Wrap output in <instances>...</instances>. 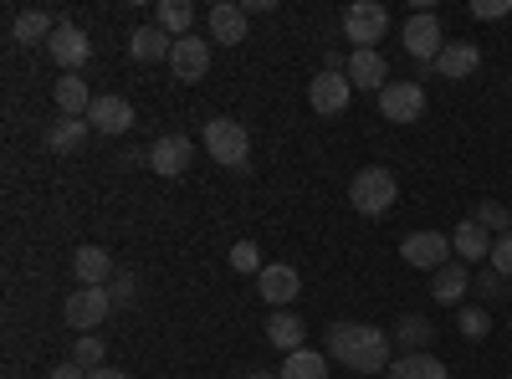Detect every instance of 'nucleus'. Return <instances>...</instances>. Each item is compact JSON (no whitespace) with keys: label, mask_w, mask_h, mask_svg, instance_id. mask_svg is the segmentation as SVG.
Returning a JSON list of instances; mask_svg holds the SVG:
<instances>
[{"label":"nucleus","mask_w":512,"mask_h":379,"mask_svg":"<svg viewBox=\"0 0 512 379\" xmlns=\"http://www.w3.org/2000/svg\"><path fill=\"white\" fill-rule=\"evenodd\" d=\"M349 98H354L349 72H318V77L308 82V103H313L318 113H344Z\"/></svg>","instance_id":"ddd939ff"},{"label":"nucleus","mask_w":512,"mask_h":379,"mask_svg":"<svg viewBox=\"0 0 512 379\" xmlns=\"http://www.w3.org/2000/svg\"><path fill=\"white\" fill-rule=\"evenodd\" d=\"M108 313H113L108 287H72V298H67V323L72 328H98Z\"/></svg>","instance_id":"1a4fd4ad"},{"label":"nucleus","mask_w":512,"mask_h":379,"mask_svg":"<svg viewBox=\"0 0 512 379\" xmlns=\"http://www.w3.org/2000/svg\"><path fill=\"white\" fill-rule=\"evenodd\" d=\"M246 379H277V374H267V369H256V374H246Z\"/></svg>","instance_id":"a19ab883"},{"label":"nucleus","mask_w":512,"mask_h":379,"mask_svg":"<svg viewBox=\"0 0 512 379\" xmlns=\"http://www.w3.org/2000/svg\"><path fill=\"white\" fill-rule=\"evenodd\" d=\"M88 134H93L88 118H57L52 129H47V149L52 154H77L82 144H88Z\"/></svg>","instance_id":"5701e85b"},{"label":"nucleus","mask_w":512,"mask_h":379,"mask_svg":"<svg viewBox=\"0 0 512 379\" xmlns=\"http://www.w3.org/2000/svg\"><path fill=\"white\" fill-rule=\"evenodd\" d=\"M139 298V277L134 272H118L113 277V303H134Z\"/></svg>","instance_id":"e433bc0d"},{"label":"nucleus","mask_w":512,"mask_h":379,"mask_svg":"<svg viewBox=\"0 0 512 379\" xmlns=\"http://www.w3.org/2000/svg\"><path fill=\"white\" fill-rule=\"evenodd\" d=\"M205 154L226 164V170L246 175V159H251V134H246V123L236 118H210L205 123Z\"/></svg>","instance_id":"f03ea898"},{"label":"nucleus","mask_w":512,"mask_h":379,"mask_svg":"<svg viewBox=\"0 0 512 379\" xmlns=\"http://www.w3.org/2000/svg\"><path fill=\"white\" fill-rule=\"evenodd\" d=\"M472 221H477L487 236H492V231H497V236H507V231H512V210H507V205H497V200H482V205L472 210Z\"/></svg>","instance_id":"c756f323"},{"label":"nucleus","mask_w":512,"mask_h":379,"mask_svg":"<svg viewBox=\"0 0 512 379\" xmlns=\"http://www.w3.org/2000/svg\"><path fill=\"white\" fill-rule=\"evenodd\" d=\"M405 52H410L415 62H436V57L446 52L441 16H431V11H415V16L405 21Z\"/></svg>","instance_id":"423d86ee"},{"label":"nucleus","mask_w":512,"mask_h":379,"mask_svg":"<svg viewBox=\"0 0 512 379\" xmlns=\"http://www.w3.org/2000/svg\"><path fill=\"white\" fill-rule=\"evenodd\" d=\"M190 159H195V149H190V139H185V134H164V139H154V144H149V170H154V175H164V180L185 175V170H190Z\"/></svg>","instance_id":"9b49d317"},{"label":"nucleus","mask_w":512,"mask_h":379,"mask_svg":"<svg viewBox=\"0 0 512 379\" xmlns=\"http://www.w3.org/2000/svg\"><path fill=\"white\" fill-rule=\"evenodd\" d=\"M47 57H52L62 72H77L82 62L93 57V41H88V31H82V26L57 21V31H52V41H47Z\"/></svg>","instance_id":"0eeeda50"},{"label":"nucleus","mask_w":512,"mask_h":379,"mask_svg":"<svg viewBox=\"0 0 512 379\" xmlns=\"http://www.w3.org/2000/svg\"><path fill=\"white\" fill-rule=\"evenodd\" d=\"M210 41L241 47L246 41V6H236V0H216V6H210Z\"/></svg>","instance_id":"dca6fc26"},{"label":"nucleus","mask_w":512,"mask_h":379,"mask_svg":"<svg viewBox=\"0 0 512 379\" xmlns=\"http://www.w3.org/2000/svg\"><path fill=\"white\" fill-rule=\"evenodd\" d=\"M395 200H400V180L384 170V164H369V170H359L354 185H349V205L359 216H384Z\"/></svg>","instance_id":"7ed1b4c3"},{"label":"nucleus","mask_w":512,"mask_h":379,"mask_svg":"<svg viewBox=\"0 0 512 379\" xmlns=\"http://www.w3.org/2000/svg\"><path fill=\"white\" fill-rule=\"evenodd\" d=\"M384 379H451V369L436 354H400V364H390Z\"/></svg>","instance_id":"b1692460"},{"label":"nucleus","mask_w":512,"mask_h":379,"mask_svg":"<svg viewBox=\"0 0 512 379\" xmlns=\"http://www.w3.org/2000/svg\"><path fill=\"white\" fill-rule=\"evenodd\" d=\"M47 379H88V369H82V364H72V359H67V364H57V369H52Z\"/></svg>","instance_id":"4c0bfd02"},{"label":"nucleus","mask_w":512,"mask_h":379,"mask_svg":"<svg viewBox=\"0 0 512 379\" xmlns=\"http://www.w3.org/2000/svg\"><path fill=\"white\" fill-rule=\"evenodd\" d=\"M169 52H175V36H169L164 26H139L134 36H128V57L134 62H169Z\"/></svg>","instance_id":"a211bd4d"},{"label":"nucleus","mask_w":512,"mask_h":379,"mask_svg":"<svg viewBox=\"0 0 512 379\" xmlns=\"http://www.w3.org/2000/svg\"><path fill=\"white\" fill-rule=\"evenodd\" d=\"M88 123H93V134H108V139H118V134H128L134 129V103L128 98H118V93H98L93 98V108H88Z\"/></svg>","instance_id":"6e6552de"},{"label":"nucleus","mask_w":512,"mask_h":379,"mask_svg":"<svg viewBox=\"0 0 512 379\" xmlns=\"http://www.w3.org/2000/svg\"><path fill=\"white\" fill-rule=\"evenodd\" d=\"M384 31H390V11L379 0H354L344 11V36L354 41V52H374V41H384Z\"/></svg>","instance_id":"20e7f679"},{"label":"nucleus","mask_w":512,"mask_h":379,"mask_svg":"<svg viewBox=\"0 0 512 379\" xmlns=\"http://www.w3.org/2000/svg\"><path fill=\"white\" fill-rule=\"evenodd\" d=\"M256 292H262L272 308H287L297 292H303V277H297V267H287V262H272V267H262V277H256Z\"/></svg>","instance_id":"4468645a"},{"label":"nucleus","mask_w":512,"mask_h":379,"mask_svg":"<svg viewBox=\"0 0 512 379\" xmlns=\"http://www.w3.org/2000/svg\"><path fill=\"white\" fill-rule=\"evenodd\" d=\"M277 379H328V359L318 349H297V354L282 359Z\"/></svg>","instance_id":"bb28decb"},{"label":"nucleus","mask_w":512,"mask_h":379,"mask_svg":"<svg viewBox=\"0 0 512 379\" xmlns=\"http://www.w3.org/2000/svg\"><path fill=\"white\" fill-rule=\"evenodd\" d=\"M52 31H57V16H47V11H21L11 21V36L21 41V47H31V41H52Z\"/></svg>","instance_id":"cd10ccee"},{"label":"nucleus","mask_w":512,"mask_h":379,"mask_svg":"<svg viewBox=\"0 0 512 379\" xmlns=\"http://www.w3.org/2000/svg\"><path fill=\"white\" fill-rule=\"evenodd\" d=\"M507 379H512V374H507Z\"/></svg>","instance_id":"79ce46f5"},{"label":"nucleus","mask_w":512,"mask_h":379,"mask_svg":"<svg viewBox=\"0 0 512 379\" xmlns=\"http://www.w3.org/2000/svg\"><path fill=\"white\" fill-rule=\"evenodd\" d=\"M231 267H236V272H251V277H262L267 262H262V251H256L251 241H236V246H231Z\"/></svg>","instance_id":"2f4dec72"},{"label":"nucleus","mask_w":512,"mask_h":379,"mask_svg":"<svg viewBox=\"0 0 512 379\" xmlns=\"http://www.w3.org/2000/svg\"><path fill=\"white\" fill-rule=\"evenodd\" d=\"M328 354L354 374H390V333L374 323H333Z\"/></svg>","instance_id":"f257e3e1"},{"label":"nucleus","mask_w":512,"mask_h":379,"mask_svg":"<svg viewBox=\"0 0 512 379\" xmlns=\"http://www.w3.org/2000/svg\"><path fill=\"white\" fill-rule=\"evenodd\" d=\"M477 292H482V298H507V277H502L497 267H487V272L477 277Z\"/></svg>","instance_id":"f704fd0d"},{"label":"nucleus","mask_w":512,"mask_h":379,"mask_svg":"<svg viewBox=\"0 0 512 379\" xmlns=\"http://www.w3.org/2000/svg\"><path fill=\"white\" fill-rule=\"evenodd\" d=\"M395 339H400V349L425 354V349H431V339H436V323L425 318V313H405V318L395 323Z\"/></svg>","instance_id":"393cba45"},{"label":"nucleus","mask_w":512,"mask_h":379,"mask_svg":"<svg viewBox=\"0 0 512 379\" xmlns=\"http://www.w3.org/2000/svg\"><path fill=\"white\" fill-rule=\"evenodd\" d=\"M72 364H82V369H103V364H108L103 339H93V333H82V339L72 344Z\"/></svg>","instance_id":"7c9ffc66"},{"label":"nucleus","mask_w":512,"mask_h":379,"mask_svg":"<svg viewBox=\"0 0 512 379\" xmlns=\"http://www.w3.org/2000/svg\"><path fill=\"white\" fill-rule=\"evenodd\" d=\"M477 67H482V52L472 47V41H446V52L436 57V72H441V77H451V82L472 77Z\"/></svg>","instance_id":"6ab92c4d"},{"label":"nucleus","mask_w":512,"mask_h":379,"mask_svg":"<svg viewBox=\"0 0 512 379\" xmlns=\"http://www.w3.org/2000/svg\"><path fill=\"white\" fill-rule=\"evenodd\" d=\"M451 251L461 262H487L492 257V236L477 226V221H461L456 231H451Z\"/></svg>","instance_id":"aec40b11"},{"label":"nucleus","mask_w":512,"mask_h":379,"mask_svg":"<svg viewBox=\"0 0 512 379\" xmlns=\"http://www.w3.org/2000/svg\"><path fill=\"white\" fill-rule=\"evenodd\" d=\"M487 267H497V272H502V277L512 282V231L492 241V257H487Z\"/></svg>","instance_id":"72a5a7b5"},{"label":"nucleus","mask_w":512,"mask_h":379,"mask_svg":"<svg viewBox=\"0 0 512 379\" xmlns=\"http://www.w3.org/2000/svg\"><path fill=\"white\" fill-rule=\"evenodd\" d=\"M72 277L82 282V287H108L118 272H113V257L103 246H77L72 251Z\"/></svg>","instance_id":"2eb2a0df"},{"label":"nucleus","mask_w":512,"mask_h":379,"mask_svg":"<svg viewBox=\"0 0 512 379\" xmlns=\"http://www.w3.org/2000/svg\"><path fill=\"white\" fill-rule=\"evenodd\" d=\"M303 339H308V323L297 318L292 308H272V318H267V344L282 349V354H297V349H308Z\"/></svg>","instance_id":"f3484780"},{"label":"nucleus","mask_w":512,"mask_h":379,"mask_svg":"<svg viewBox=\"0 0 512 379\" xmlns=\"http://www.w3.org/2000/svg\"><path fill=\"white\" fill-rule=\"evenodd\" d=\"M88 379H128V374L113 369V364H103V369H88Z\"/></svg>","instance_id":"58836bf2"},{"label":"nucleus","mask_w":512,"mask_h":379,"mask_svg":"<svg viewBox=\"0 0 512 379\" xmlns=\"http://www.w3.org/2000/svg\"><path fill=\"white\" fill-rule=\"evenodd\" d=\"M466 287H472V277H466V262H446L431 282V298L436 303H461L466 298Z\"/></svg>","instance_id":"a878e982"},{"label":"nucleus","mask_w":512,"mask_h":379,"mask_svg":"<svg viewBox=\"0 0 512 379\" xmlns=\"http://www.w3.org/2000/svg\"><path fill=\"white\" fill-rule=\"evenodd\" d=\"M379 113L390 123H415L425 113V88L420 82H390V88L379 93Z\"/></svg>","instance_id":"f8f14e48"},{"label":"nucleus","mask_w":512,"mask_h":379,"mask_svg":"<svg viewBox=\"0 0 512 379\" xmlns=\"http://www.w3.org/2000/svg\"><path fill=\"white\" fill-rule=\"evenodd\" d=\"M190 21H195V6H190V0H159L154 26H164L169 36H190Z\"/></svg>","instance_id":"c85d7f7f"},{"label":"nucleus","mask_w":512,"mask_h":379,"mask_svg":"<svg viewBox=\"0 0 512 379\" xmlns=\"http://www.w3.org/2000/svg\"><path fill=\"white\" fill-rule=\"evenodd\" d=\"M169 72H175V82H200V77L210 72V41H200L195 31H190V36H175Z\"/></svg>","instance_id":"9d476101"},{"label":"nucleus","mask_w":512,"mask_h":379,"mask_svg":"<svg viewBox=\"0 0 512 379\" xmlns=\"http://www.w3.org/2000/svg\"><path fill=\"white\" fill-rule=\"evenodd\" d=\"M456 328L466 333V339H487V333H492V318H487L482 308H461V318H456Z\"/></svg>","instance_id":"473e14b6"},{"label":"nucleus","mask_w":512,"mask_h":379,"mask_svg":"<svg viewBox=\"0 0 512 379\" xmlns=\"http://www.w3.org/2000/svg\"><path fill=\"white\" fill-rule=\"evenodd\" d=\"M277 6V0H246V16H267Z\"/></svg>","instance_id":"ea45409f"},{"label":"nucleus","mask_w":512,"mask_h":379,"mask_svg":"<svg viewBox=\"0 0 512 379\" xmlns=\"http://www.w3.org/2000/svg\"><path fill=\"white\" fill-rule=\"evenodd\" d=\"M400 257H405V267L441 272L446 257H451V236H441V231H410V236L400 241Z\"/></svg>","instance_id":"39448f33"},{"label":"nucleus","mask_w":512,"mask_h":379,"mask_svg":"<svg viewBox=\"0 0 512 379\" xmlns=\"http://www.w3.org/2000/svg\"><path fill=\"white\" fill-rule=\"evenodd\" d=\"M349 82L384 93V88H390V67H384L379 52H349Z\"/></svg>","instance_id":"412c9836"},{"label":"nucleus","mask_w":512,"mask_h":379,"mask_svg":"<svg viewBox=\"0 0 512 379\" xmlns=\"http://www.w3.org/2000/svg\"><path fill=\"white\" fill-rule=\"evenodd\" d=\"M93 98H98V93H88V82H82L77 72H62V82H57V108H62V118H88Z\"/></svg>","instance_id":"4be33fe9"},{"label":"nucleus","mask_w":512,"mask_h":379,"mask_svg":"<svg viewBox=\"0 0 512 379\" xmlns=\"http://www.w3.org/2000/svg\"><path fill=\"white\" fill-rule=\"evenodd\" d=\"M512 11V0H472V16L477 21H502Z\"/></svg>","instance_id":"c9c22d12"}]
</instances>
